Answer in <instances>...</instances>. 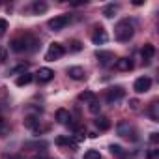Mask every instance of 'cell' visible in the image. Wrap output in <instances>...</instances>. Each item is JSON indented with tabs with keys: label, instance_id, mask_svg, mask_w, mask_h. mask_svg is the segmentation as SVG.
Here are the masks:
<instances>
[{
	"label": "cell",
	"instance_id": "1",
	"mask_svg": "<svg viewBox=\"0 0 159 159\" xmlns=\"http://www.w3.org/2000/svg\"><path fill=\"white\" fill-rule=\"evenodd\" d=\"M133 34H135V26H133V23L129 21V19H122L116 26H114V38L118 39V41H129L131 38H133Z\"/></svg>",
	"mask_w": 159,
	"mask_h": 159
},
{
	"label": "cell",
	"instance_id": "2",
	"mask_svg": "<svg viewBox=\"0 0 159 159\" xmlns=\"http://www.w3.org/2000/svg\"><path fill=\"white\" fill-rule=\"evenodd\" d=\"M64 52H66L64 45L54 41V43L49 45V51H47V54H45V60H47V62H54V60H58L60 56H64Z\"/></svg>",
	"mask_w": 159,
	"mask_h": 159
},
{
	"label": "cell",
	"instance_id": "3",
	"mask_svg": "<svg viewBox=\"0 0 159 159\" xmlns=\"http://www.w3.org/2000/svg\"><path fill=\"white\" fill-rule=\"evenodd\" d=\"M124 96H125V90H124L122 86H114V88H109V90H107L105 99H107L109 103H118Z\"/></svg>",
	"mask_w": 159,
	"mask_h": 159
},
{
	"label": "cell",
	"instance_id": "4",
	"mask_svg": "<svg viewBox=\"0 0 159 159\" xmlns=\"http://www.w3.org/2000/svg\"><path fill=\"white\" fill-rule=\"evenodd\" d=\"M150 86H152V79L150 77H139L135 81V84H133V90L139 92V94H144V92L150 90Z\"/></svg>",
	"mask_w": 159,
	"mask_h": 159
},
{
	"label": "cell",
	"instance_id": "5",
	"mask_svg": "<svg viewBox=\"0 0 159 159\" xmlns=\"http://www.w3.org/2000/svg\"><path fill=\"white\" fill-rule=\"evenodd\" d=\"M67 25H69V15H58V17H54V19L49 21V28L51 30H62Z\"/></svg>",
	"mask_w": 159,
	"mask_h": 159
},
{
	"label": "cell",
	"instance_id": "6",
	"mask_svg": "<svg viewBox=\"0 0 159 159\" xmlns=\"http://www.w3.org/2000/svg\"><path fill=\"white\" fill-rule=\"evenodd\" d=\"M107 39H109V36H107L105 28L103 26H96L94 28V34H92V41L96 45H103V43H107Z\"/></svg>",
	"mask_w": 159,
	"mask_h": 159
},
{
	"label": "cell",
	"instance_id": "7",
	"mask_svg": "<svg viewBox=\"0 0 159 159\" xmlns=\"http://www.w3.org/2000/svg\"><path fill=\"white\" fill-rule=\"evenodd\" d=\"M96 58H98V62L101 64V66H111V64H114V54L112 52H109V51H98L96 52Z\"/></svg>",
	"mask_w": 159,
	"mask_h": 159
},
{
	"label": "cell",
	"instance_id": "8",
	"mask_svg": "<svg viewBox=\"0 0 159 159\" xmlns=\"http://www.w3.org/2000/svg\"><path fill=\"white\" fill-rule=\"evenodd\" d=\"M67 75L73 79V81H83V79L86 77V71L83 67H79V66H73V67L67 69Z\"/></svg>",
	"mask_w": 159,
	"mask_h": 159
},
{
	"label": "cell",
	"instance_id": "9",
	"mask_svg": "<svg viewBox=\"0 0 159 159\" xmlns=\"http://www.w3.org/2000/svg\"><path fill=\"white\" fill-rule=\"evenodd\" d=\"M36 75H38V81H39V83H49L51 79L54 77V71L49 69V67H41Z\"/></svg>",
	"mask_w": 159,
	"mask_h": 159
},
{
	"label": "cell",
	"instance_id": "10",
	"mask_svg": "<svg viewBox=\"0 0 159 159\" xmlns=\"http://www.w3.org/2000/svg\"><path fill=\"white\" fill-rule=\"evenodd\" d=\"M114 67H116L118 71H129V69L133 67V62H131L129 58H118V60L114 62Z\"/></svg>",
	"mask_w": 159,
	"mask_h": 159
},
{
	"label": "cell",
	"instance_id": "11",
	"mask_svg": "<svg viewBox=\"0 0 159 159\" xmlns=\"http://www.w3.org/2000/svg\"><path fill=\"white\" fill-rule=\"evenodd\" d=\"M118 133H120L122 137H127V139L131 137V139H135V135H133L135 131H133V127H131L127 122H122V124L118 125Z\"/></svg>",
	"mask_w": 159,
	"mask_h": 159
},
{
	"label": "cell",
	"instance_id": "12",
	"mask_svg": "<svg viewBox=\"0 0 159 159\" xmlns=\"http://www.w3.org/2000/svg\"><path fill=\"white\" fill-rule=\"evenodd\" d=\"M153 54H155V47L152 43H144V47H142V58L144 60H152Z\"/></svg>",
	"mask_w": 159,
	"mask_h": 159
},
{
	"label": "cell",
	"instance_id": "13",
	"mask_svg": "<svg viewBox=\"0 0 159 159\" xmlns=\"http://www.w3.org/2000/svg\"><path fill=\"white\" fill-rule=\"evenodd\" d=\"M56 120H58L60 124H69L71 116H69V112H67L66 109H58V111H56Z\"/></svg>",
	"mask_w": 159,
	"mask_h": 159
},
{
	"label": "cell",
	"instance_id": "14",
	"mask_svg": "<svg viewBox=\"0 0 159 159\" xmlns=\"http://www.w3.org/2000/svg\"><path fill=\"white\" fill-rule=\"evenodd\" d=\"M96 125H98L99 131H107V129L111 127V122H109V118H105V116H98V118H96Z\"/></svg>",
	"mask_w": 159,
	"mask_h": 159
},
{
	"label": "cell",
	"instance_id": "15",
	"mask_svg": "<svg viewBox=\"0 0 159 159\" xmlns=\"http://www.w3.org/2000/svg\"><path fill=\"white\" fill-rule=\"evenodd\" d=\"M32 79H34V77H32L30 73H23V75L17 79V81H15V84H17V86H26V84L32 83Z\"/></svg>",
	"mask_w": 159,
	"mask_h": 159
},
{
	"label": "cell",
	"instance_id": "16",
	"mask_svg": "<svg viewBox=\"0 0 159 159\" xmlns=\"http://www.w3.org/2000/svg\"><path fill=\"white\" fill-rule=\"evenodd\" d=\"M38 124H39V120L36 116H26L25 118V127H28V129H36Z\"/></svg>",
	"mask_w": 159,
	"mask_h": 159
},
{
	"label": "cell",
	"instance_id": "17",
	"mask_svg": "<svg viewBox=\"0 0 159 159\" xmlns=\"http://www.w3.org/2000/svg\"><path fill=\"white\" fill-rule=\"evenodd\" d=\"M116 11H118V6H114V4H109L107 8H103V15H105V17H109V19H111V17H114V15H116Z\"/></svg>",
	"mask_w": 159,
	"mask_h": 159
},
{
	"label": "cell",
	"instance_id": "18",
	"mask_svg": "<svg viewBox=\"0 0 159 159\" xmlns=\"http://www.w3.org/2000/svg\"><path fill=\"white\" fill-rule=\"evenodd\" d=\"M111 153L112 155H116V157H125V152L122 150V146H118V144H111Z\"/></svg>",
	"mask_w": 159,
	"mask_h": 159
},
{
	"label": "cell",
	"instance_id": "19",
	"mask_svg": "<svg viewBox=\"0 0 159 159\" xmlns=\"http://www.w3.org/2000/svg\"><path fill=\"white\" fill-rule=\"evenodd\" d=\"M157 101H153L152 103V107H150V114H152V118H153V122H159V112H157Z\"/></svg>",
	"mask_w": 159,
	"mask_h": 159
},
{
	"label": "cell",
	"instance_id": "20",
	"mask_svg": "<svg viewBox=\"0 0 159 159\" xmlns=\"http://www.w3.org/2000/svg\"><path fill=\"white\" fill-rule=\"evenodd\" d=\"M34 11L36 13H43V11H47V4L45 2H34Z\"/></svg>",
	"mask_w": 159,
	"mask_h": 159
},
{
	"label": "cell",
	"instance_id": "21",
	"mask_svg": "<svg viewBox=\"0 0 159 159\" xmlns=\"http://www.w3.org/2000/svg\"><path fill=\"white\" fill-rule=\"evenodd\" d=\"M88 103H90V105H88V109H90V112H94V114H98V112H99V101H98V99L94 98V99H92V101H88Z\"/></svg>",
	"mask_w": 159,
	"mask_h": 159
},
{
	"label": "cell",
	"instance_id": "22",
	"mask_svg": "<svg viewBox=\"0 0 159 159\" xmlns=\"http://www.w3.org/2000/svg\"><path fill=\"white\" fill-rule=\"evenodd\" d=\"M84 159H101V153L98 150H88L84 153Z\"/></svg>",
	"mask_w": 159,
	"mask_h": 159
},
{
	"label": "cell",
	"instance_id": "23",
	"mask_svg": "<svg viewBox=\"0 0 159 159\" xmlns=\"http://www.w3.org/2000/svg\"><path fill=\"white\" fill-rule=\"evenodd\" d=\"M94 98H96V96H94L92 92H83L81 96H79V99H81V101H92Z\"/></svg>",
	"mask_w": 159,
	"mask_h": 159
},
{
	"label": "cell",
	"instance_id": "24",
	"mask_svg": "<svg viewBox=\"0 0 159 159\" xmlns=\"http://www.w3.org/2000/svg\"><path fill=\"white\" fill-rule=\"evenodd\" d=\"M10 73H11V75H13V73H26V66H25V64H21V66H15V67H13Z\"/></svg>",
	"mask_w": 159,
	"mask_h": 159
},
{
	"label": "cell",
	"instance_id": "25",
	"mask_svg": "<svg viewBox=\"0 0 159 159\" xmlns=\"http://www.w3.org/2000/svg\"><path fill=\"white\" fill-rule=\"evenodd\" d=\"M81 49H83L81 41H77V39H73V41H71V51H75V52H77V51H81Z\"/></svg>",
	"mask_w": 159,
	"mask_h": 159
},
{
	"label": "cell",
	"instance_id": "26",
	"mask_svg": "<svg viewBox=\"0 0 159 159\" xmlns=\"http://www.w3.org/2000/svg\"><path fill=\"white\" fill-rule=\"evenodd\" d=\"M8 30V23L4 19H0V36H4V32Z\"/></svg>",
	"mask_w": 159,
	"mask_h": 159
},
{
	"label": "cell",
	"instance_id": "27",
	"mask_svg": "<svg viewBox=\"0 0 159 159\" xmlns=\"http://www.w3.org/2000/svg\"><path fill=\"white\" fill-rule=\"evenodd\" d=\"M6 56H8L6 49H4V47H0V62H4V60H6Z\"/></svg>",
	"mask_w": 159,
	"mask_h": 159
},
{
	"label": "cell",
	"instance_id": "28",
	"mask_svg": "<svg viewBox=\"0 0 159 159\" xmlns=\"http://www.w3.org/2000/svg\"><path fill=\"white\" fill-rule=\"evenodd\" d=\"M4 133H8V127L4 124H0V137H4Z\"/></svg>",
	"mask_w": 159,
	"mask_h": 159
},
{
	"label": "cell",
	"instance_id": "29",
	"mask_svg": "<svg viewBox=\"0 0 159 159\" xmlns=\"http://www.w3.org/2000/svg\"><path fill=\"white\" fill-rule=\"evenodd\" d=\"M129 103H131V109H137V107H139V101H137V99H131Z\"/></svg>",
	"mask_w": 159,
	"mask_h": 159
},
{
	"label": "cell",
	"instance_id": "30",
	"mask_svg": "<svg viewBox=\"0 0 159 159\" xmlns=\"http://www.w3.org/2000/svg\"><path fill=\"white\" fill-rule=\"evenodd\" d=\"M150 139H152V142H157V133H152V137H150Z\"/></svg>",
	"mask_w": 159,
	"mask_h": 159
},
{
	"label": "cell",
	"instance_id": "31",
	"mask_svg": "<svg viewBox=\"0 0 159 159\" xmlns=\"http://www.w3.org/2000/svg\"><path fill=\"white\" fill-rule=\"evenodd\" d=\"M2 120H4V118H2V112H0V124H2Z\"/></svg>",
	"mask_w": 159,
	"mask_h": 159
}]
</instances>
